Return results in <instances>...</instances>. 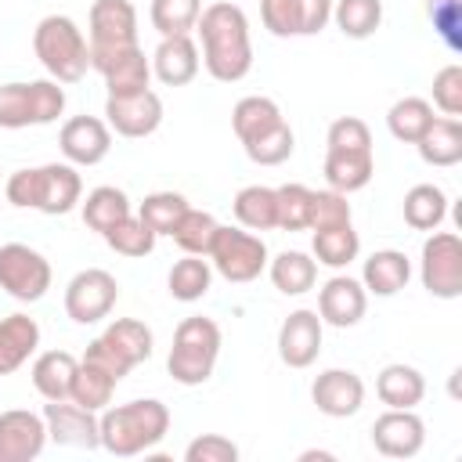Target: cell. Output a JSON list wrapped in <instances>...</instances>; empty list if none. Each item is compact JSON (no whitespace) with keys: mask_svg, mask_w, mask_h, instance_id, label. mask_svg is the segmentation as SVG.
<instances>
[{"mask_svg":"<svg viewBox=\"0 0 462 462\" xmlns=\"http://www.w3.org/2000/svg\"><path fill=\"white\" fill-rule=\"evenodd\" d=\"M65 112V87L58 79H29V83H4L0 87V126H47Z\"/></svg>","mask_w":462,"mask_h":462,"instance_id":"6","label":"cell"},{"mask_svg":"<svg viewBox=\"0 0 462 462\" xmlns=\"http://www.w3.org/2000/svg\"><path fill=\"white\" fill-rule=\"evenodd\" d=\"M368 310V292L357 278L350 274H336L321 285L318 292V318L321 325H332V328H350L365 318Z\"/></svg>","mask_w":462,"mask_h":462,"instance_id":"20","label":"cell"},{"mask_svg":"<svg viewBox=\"0 0 462 462\" xmlns=\"http://www.w3.org/2000/svg\"><path fill=\"white\" fill-rule=\"evenodd\" d=\"M101 336L116 346V354H119L130 368H137L141 361H148V357H152V346H155L152 328H148L144 321H137V318H116Z\"/></svg>","mask_w":462,"mask_h":462,"instance_id":"33","label":"cell"},{"mask_svg":"<svg viewBox=\"0 0 462 462\" xmlns=\"http://www.w3.org/2000/svg\"><path fill=\"white\" fill-rule=\"evenodd\" d=\"M310 253H314L318 263L339 271V267H346L350 260H357V253H361V238H357L354 224L325 227V231H314V238H310Z\"/></svg>","mask_w":462,"mask_h":462,"instance_id":"34","label":"cell"},{"mask_svg":"<svg viewBox=\"0 0 462 462\" xmlns=\"http://www.w3.org/2000/svg\"><path fill=\"white\" fill-rule=\"evenodd\" d=\"M148 14L159 36H191L202 14V0H152Z\"/></svg>","mask_w":462,"mask_h":462,"instance_id":"40","label":"cell"},{"mask_svg":"<svg viewBox=\"0 0 462 462\" xmlns=\"http://www.w3.org/2000/svg\"><path fill=\"white\" fill-rule=\"evenodd\" d=\"M101 238H105V242H108V249H116L119 256L137 260V256H148V253L155 249V238H159V235H155L141 217H134V213H130V217H123L112 231H105Z\"/></svg>","mask_w":462,"mask_h":462,"instance_id":"41","label":"cell"},{"mask_svg":"<svg viewBox=\"0 0 462 462\" xmlns=\"http://www.w3.org/2000/svg\"><path fill=\"white\" fill-rule=\"evenodd\" d=\"M166 285H170V296H173V300L195 303V300H202V296L209 292V285H213V267H209V260L184 253V260H177V263L170 267Z\"/></svg>","mask_w":462,"mask_h":462,"instance_id":"35","label":"cell"},{"mask_svg":"<svg viewBox=\"0 0 462 462\" xmlns=\"http://www.w3.org/2000/svg\"><path fill=\"white\" fill-rule=\"evenodd\" d=\"M116 300H119V282L101 267H87L65 285V314L76 325H97L101 318L112 314Z\"/></svg>","mask_w":462,"mask_h":462,"instance_id":"10","label":"cell"},{"mask_svg":"<svg viewBox=\"0 0 462 462\" xmlns=\"http://www.w3.org/2000/svg\"><path fill=\"white\" fill-rule=\"evenodd\" d=\"M184 462H238V444L224 433H202L184 448Z\"/></svg>","mask_w":462,"mask_h":462,"instance_id":"49","label":"cell"},{"mask_svg":"<svg viewBox=\"0 0 462 462\" xmlns=\"http://www.w3.org/2000/svg\"><path fill=\"white\" fill-rule=\"evenodd\" d=\"M47 448V422L29 408L0 411V462H32Z\"/></svg>","mask_w":462,"mask_h":462,"instance_id":"15","label":"cell"},{"mask_svg":"<svg viewBox=\"0 0 462 462\" xmlns=\"http://www.w3.org/2000/svg\"><path fill=\"white\" fill-rule=\"evenodd\" d=\"M267 271H271L274 289L285 292V296H303V292H310L314 282H318V260L307 256V253H300V249L278 253V256L267 263Z\"/></svg>","mask_w":462,"mask_h":462,"instance_id":"27","label":"cell"},{"mask_svg":"<svg viewBox=\"0 0 462 462\" xmlns=\"http://www.w3.org/2000/svg\"><path fill=\"white\" fill-rule=\"evenodd\" d=\"M260 18H263V29L274 36H300L296 0H260Z\"/></svg>","mask_w":462,"mask_h":462,"instance_id":"50","label":"cell"},{"mask_svg":"<svg viewBox=\"0 0 462 462\" xmlns=\"http://www.w3.org/2000/svg\"><path fill=\"white\" fill-rule=\"evenodd\" d=\"M419 278H422V289L437 300L462 296V238L455 231H433L422 242Z\"/></svg>","mask_w":462,"mask_h":462,"instance_id":"8","label":"cell"},{"mask_svg":"<svg viewBox=\"0 0 462 462\" xmlns=\"http://www.w3.org/2000/svg\"><path fill=\"white\" fill-rule=\"evenodd\" d=\"M274 199H278V227L282 231L310 227V188L307 184H282V188H274Z\"/></svg>","mask_w":462,"mask_h":462,"instance_id":"44","label":"cell"},{"mask_svg":"<svg viewBox=\"0 0 462 462\" xmlns=\"http://www.w3.org/2000/svg\"><path fill=\"white\" fill-rule=\"evenodd\" d=\"M285 116H282V108L271 101V97H263V94H249V97H242L235 108H231V126H235V137L245 144V141H253V137H260V134H267L271 126H278Z\"/></svg>","mask_w":462,"mask_h":462,"instance_id":"31","label":"cell"},{"mask_svg":"<svg viewBox=\"0 0 462 462\" xmlns=\"http://www.w3.org/2000/svg\"><path fill=\"white\" fill-rule=\"evenodd\" d=\"M32 51L58 83H79L90 69V43L69 14H47L32 29Z\"/></svg>","mask_w":462,"mask_h":462,"instance_id":"4","label":"cell"},{"mask_svg":"<svg viewBox=\"0 0 462 462\" xmlns=\"http://www.w3.org/2000/svg\"><path fill=\"white\" fill-rule=\"evenodd\" d=\"M430 123H433V105H430L426 97H401V101H393L390 112H386L390 134H393L397 141H404V144H415V141L426 134Z\"/></svg>","mask_w":462,"mask_h":462,"instance_id":"37","label":"cell"},{"mask_svg":"<svg viewBox=\"0 0 462 462\" xmlns=\"http://www.w3.org/2000/svg\"><path fill=\"white\" fill-rule=\"evenodd\" d=\"M375 393L386 408H415L426 397V379H422L419 368L397 361V365H386L375 375Z\"/></svg>","mask_w":462,"mask_h":462,"instance_id":"26","label":"cell"},{"mask_svg":"<svg viewBox=\"0 0 462 462\" xmlns=\"http://www.w3.org/2000/svg\"><path fill=\"white\" fill-rule=\"evenodd\" d=\"M58 144L72 166H97L112 152V130L97 116H72V119H65Z\"/></svg>","mask_w":462,"mask_h":462,"instance_id":"17","label":"cell"},{"mask_svg":"<svg viewBox=\"0 0 462 462\" xmlns=\"http://www.w3.org/2000/svg\"><path fill=\"white\" fill-rule=\"evenodd\" d=\"M43 422H47V440L65 444V448H101V430H97V411L76 404V401H47L43 404Z\"/></svg>","mask_w":462,"mask_h":462,"instance_id":"13","label":"cell"},{"mask_svg":"<svg viewBox=\"0 0 462 462\" xmlns=\"http://www.w3.org/2000/svg\"><path fill=\"white\" fill-rule=\"evenodd\" d=\"M375 173V155L372 148L368 152H336L328 148L325 152V180L332 191L339 195H350V191H361Z\"/></svg>","mask_w":462,"mask_h":462,"instance_id":"25","label":"cell"},{"mask_svg":"<svg viewBox=\"0 0 462 462\" xmlns=\"http://www.w3.org/2000/svg\"><path fill=\"white\" fill-rule=\"evenodd\" d=\"M448 217V195L437 184H415L404 195V224L415 231H437Z\"/></svg>","mask_w":462,"mask_h":462,"instance_id":"32","label":"cell"},{"mask_svg":"<svg viewBox=\"0 0 462 462\" xmlns=\"http://www.w3.org/2000/svg\"><path fill=\"white\" fill-rule=\"evenodd\" d=\"M90 69L101 72L108 97L148 90V79H152V61L144 58V51L137 43L116 47V51H90Z\"/></svg>","mask_w":462,"mask_h":462,"instance_id":"11","label":"cell"},{"mask_svg":"<svg viewBox=\"0 0 462 462\" xmlns=\"http://www.w3.org/2000/svg\"><path fill=\"white\" fill-rule=\"evenodd\" d=\"M426 11H430V22L433 29L440 32V40L451 47V51H462V0H426Z\"/></svg>","mask_w":462,"mask_h":462,"instance_id":"48","label":"cell"},{"mask_svg":"<svg viewBox=\"0 0 462 462\" xmlns=\"http://www.w3.org/2000/svg\"><path fill=\"white\" fill-rule=\"evenodd\" d=\"M116 383H119V379H112L108 372H101V368L79 361V365H76V375H72L69 401H76V404H83V408H90V411H101V408H108V401H112V393H116Z\"/></svg>","mask_w":462,"mask_h":462,"instance_id":"38","label":"cell"},{"mask_svg":"<svg viewBox=\"0 0 462 462\" xmlns=\"http://www.w3.org/2000/svg\"><path fill=\"white\" fill-rule=\"evenodd\" d=\"M433 105L451 119L462 116V65L451 61L433 76Z\"/></svg>","mask_w":462,"mask_h":462,"instance_id":"47","label":"cell"},{"mask_svg":"<svg viewBox=\"0 0 462 462\" xmlns=\"http://www.w3.org/2000/svg\"><path fill=\"white\" fill-rule=\"evenodd\" d=\"M4 195L18 209H40L47 217H61L79 206L83 180L72 162H47L32 170H14L4 184Z\"/></svg>","mask_w":462,"mask_h":462,"instance_id":"3","label":"cell"},{"mask_svg":"<svg viewBox=\"0 0 462 462\" xmlns=\"http://www.w3.org/2000/svg\"><path fill=\"white\" fill-rule=\"evenodd\" d=\"M231 209H235V220L245 231H271V227H278V199H274V188L249 184V188H242L235 195Z\"/></svg>","mask_w":462,"mask_h":462,"instance_id":"30","label":"cell"},{"mask_svg":"<svg viewBox=\"0 0 462 462\" xmlns=\"http://www.w3.org/2000/svg\"><path fill=\"white\" fill-rule=\"evenodd\" d=\"M372 444L386 458H415L426 444V426L415 408H386L372 422Z\"/></svg>","mask_w":462,"mask_h":462,"instance_id":"14","label":"cell"},{"mask_svg":"<svg viewBox=\"0 0 462 462\" xmlns=\"http://www.w3.org/2000/svg\"><path fill=\"white\" fill-rule=\"evenodd\" d=\"M184 209H188V199H184V195H177V191H152V195L141 202L137 217H141L155 235H170V231L177 227V220L184 217Z\"/></svg>","mask_w":462,"mask_h":462,"instance_id":"43","label":"cell"},{"mask_svg":"<svg viewBox=\"0 0 462 462\" xmlns=\"http://www.w3.org/2000/svg\"><path fill=\"white\" fill-rule=\"evenodd\" d=\"M217 217L213 213H206V209H184V217L177 220V227L170 231V238L184 249V253H191V256H209V245H213V235H217Z\"/></svg>","mask_w":462,"mask_h":462,"instance_id":"39","label":"cell"},{"mask_svg":"<svg viewBox=\"0 0 462 462\" xmlns=\"http://www.w3.org/2000/svg\"><path fill=\"white\" fill-rule=\"evenodd\" d=\"M332 22L350 40H368L383 25V0H336Z\"/></svg>","mask_w":462,"mask_h":462,"instance_id":"36","label":"cell"},{"mask_svg":"<svg viewBox=\"0 0 462 462\" xmlns=\"http://www.w3.org/2000/svg\"><path fill=\"white\" fill-rule=\"evenodd\" d=\"M195 32L202 40V65L220 83H238L253 69V40H249V18L238 4L217 0L202 7Z\"/></svg>","mask_w":462,"mask_h":462,"instance_id":"1","label":"cell"},{"mask_svg":"<svg viewBox=\"0 0 462 462\" xmlns=\"http://www.w3.org/2000/svg\"><path fill=\"white\" fill-rule=\"evenodd\" d=\"M321 318L318 310H292L282 328H278V357L289 365V368H310L321 354Z\"/></svg>","mask_w":462,"mask_h":462,"instance_id":"19","label":"cell"},{"mask_svg":"<svg viewBox=\"0 0 462 462\" xmlns=\"http://www.w3.org/2000/svg\"><path fill=\"white\" fill-rule=\"evenodd\" d=\"M101 430V448L119 458H134L152 451L166 433H170V408L155 397L126 401L116 408H101L97 415Z\"/></svg>","mask_w":462,"mask_h":462,"instance_id":"2","label":"cell"},{"mask_svg":"<svg viewBox=\"0 0 462 462\" xmlns=\"http://www.w3.org/2000/svg\"><path fill=\"white\" fill-rule=\"evenodd\" d=\"M300 36H318L332 22V0H296Z\"/></svg>","mask_w":462,"mask_h":462,"instance_id":"52","label":"cell"},{"mask_svg":"<svg viewBox=\"0 0 462 462\" xmlns=\"http://www.w3.org/2000/svg\"><path fill=\"white\" fill-rule=\"evenodd\" d=\"M79 361H87V365H94V368L108 372L112 379H123V375L130 372V365H126V361L116 354V346H112L105 336H97V339H94V343L83 350V357H79Z\"/></svg>","mask_w":462,"mask_h":462,"instance_id":"51","label":"cell"},{"mask_svg":"<svg viewBox=\"0 0 462 462\" xmlns=\"http://www.w3.org/2000/svg\"><path fill=\"white\" fill-rule=\"evenodd\" d=\"M328 148L336 152H368L372 148V130L365 119L357 116H339L332 126H328Z\"/></svg>","mask_w":462,"mask_h":462,"instance_id":"46","label":"cell"},{"mask_svg":"<svg viewBox=\"0 0 462 462\" xmlns=\"http://www.w3.org/2000/svg\"><path fill=\"white\" fill-rule=\"evenodd\" d=\"M411 278V260L401 249H375L361 267V285L372 296H397Z\"/></svg>","mask_w":462,"mask_h":462,"instance_id":"23","label":"cell"},{"mask_svg":"<svg viewBox=\"0 0 462 462\" xmlns=\"http://www.w3.org/2000/svg\"><path fill=\"white\" fill-rule=\"evenodd\" d=\"M76 357L69 350H47L32 361V386L47 397V401H65L72 390V375H76Z\"/></svg>","mask_w":462,"mask_h":462,"instance_id":"28","label":"cell"},{"mask_svg":"<svg viewBox=\"0 0 462 462\" xmlns=\"http://www.w3.org/2000/svg\"><path fill=\"white\" fill-rule=\"evenodd\" d=\"M199 47L191 36H162L152 54V76L162 87H188L199 76Z\"/></svg>","mask_w":462,"mask_h":462,"instance_id":"21","label":"cell"},{"mask_svg":"<svg viewBox=\"0 0 462 462\" xmlns=\"http://www.w3.org/2000/svg\"><path fill=\"white\" fill-rule=\"evenodd\" d=\"M242 148H245V155H249L256 166H282V162L292 155V148H296V134H292V126L282 119L278 126H271L267 134L245 141Z\"/></svg>","mask_w":462,"mask_h":462,"instance_id":"42","label":"cell"},{"mask_svg":"<svg viewBox=\"0 0 462 462\" xmlns=\"http://www.w3.org/2000/svg\"><path fill=\"white\" fill-rule=\"evenodd\" d=\"M209 263L220 278L245 285L253 278H260V271L267 267V245L260 235L242 231V227H217L213 245H209Z\"/></svg>","mask_w":462,"mask_h":462,"instance_id":"7","label":"cell"},{"mask_svg":"<svg viewBox=\"0 0 462 462\" xmlns=\"http://www.w3.org/2000/svg\"><path fill=\"white\" fill-rule=\"evenodd\" d=\"M343 224H354L346 195H339L332 188L310 191V227L307 231H325V227H343Z\"/></svg>","mask_w":462,"mask_h":462,"instance_id":"45","label":"cell"},{"mask_svg":"<svg viewBox=\"0 0 462 462\" xmlns=\"http://www.w3.org/2000/svg\"><path fill=\"white\" fill-rule=\"evenodd\" d=\"M137 43V11L130 0L90 4V51H116Z\"/></svg>","mask_w":462,"mask_h":462,"instance_id":"18","label":"cell"},{"mask_svg":"<svg viewBox=\"0 0 462 462\" xmlns=\"http://www.w3.org/2000/svg\"><path fill=\"white\" fill-rule=\"evenodd\" d=\"M415 148L426 166H440V170L458 166L462 162V123L451 116H433V123L415 141Z\"/></svg>","mask_w":462,"mask_h":462,"instance_id":"24","label":"cell"},{"mask_svg":"<svg viewBox=\"0 0 462 462\" xmlns=\"http://www.w3.org/2000/svg\"><path fill=\"white\" fill-rule=\"evenodd\" d=\"M105 123L119 137H148L162 123V97L148 87L137 94H119L105 101Z\"/></svg>","mask_w":462,"mask_h":462,"instance_id":"12","label":"cell"},{"mask_svg":"<svg viewBox=\"0 0 462 462\" xmlns=\"http://www.w3.org/2000/svg\"><path fill=\"white\" fill-rule=\"evenodd\" d=\"M40 346V325L29 314L0 318V375L18 372Z\"/></svg>","mask_w":462,"mask_h":462,"instance_id":"22","label":"cell"},{"mask_svg":"<svg viewBox=\"0 0 462 462\" xmlns=\"http://www.w3.org/2000/svg\"><path fill=\"white\" fill-rule=\"evenodd\" d=\"M83 206V224L97 235L112 231L123 217H130V199L123 188H112V184H101L94 191H87V199H79Z\"/></svg>","mask_w":462,"mask_h":462,"instance_id":"29","label":"cell"},{"mask_svg":"<svg viewBox=\"0 0 462 462\" xmlns=\"http://www.w3.org/2000/svg\"><path fill=\"white\" fill-rule=\"evenodd\" d=\"M300 458H303V462H310V458H332V451H303Z\"/></svg>","mask_w":462,"mask_h":462,"instance_id":"53","label":"cell"},{"mask_svg":"<svg viewBox=\"0 0 462 462\" xmlns=\"http://www.w3.org/2000/svg\"><path fill=\"white\" fill-rule=\"evenodd\" d=\"M220 357V325L213 318L191 314L177 325L173 332V346L166 357V372L173 375V383L180 386H202Z\"/></svg>","mask_w":462,"mask_h":462,"instance_id":"5","label":"cell"},{"mask_svg":"<svg viewBox=\"0 0 462 462\" xmlns=\"http://www.w3.org/2000/svg\"><path fill=\"white\" fill-rule=\"evenodd\" d=\"M0 289L22 303H36L51 289V263L25 242L0 245Z\"/></svg>","mask_w":462,"mask_h":462,"instance_id":"9","label":"cell"},{"mask_svg":"<svg viewBox=\"0 0 462 462\" xmlns=\"http://www.w3.org/2000/svg\"><path fill=\"white\" fill-rule=\"evenodd\" d=\"M310 401H314V408L321 415L346 419V415H357L361 411V404H365V383L350 368H325L310 383Z\"/></svg>","mask_w":462,"mask_h":462,"instance_id":"16","label":"cell"}]
</instances>
